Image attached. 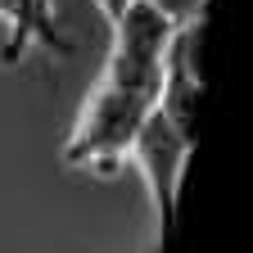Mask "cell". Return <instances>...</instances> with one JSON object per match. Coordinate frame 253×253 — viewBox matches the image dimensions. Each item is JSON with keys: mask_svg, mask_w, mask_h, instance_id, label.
<instances>
[{"mask_svg": "<svg viewBox=\"0 0 253 253\" xmlns=\"http://www.w3.org/2000/svg\"><path fill=\"white\" fill-rule=\"evenodd\" d=\"M154 104H158V82L122 77L104 68L82 104L68 145H63V163L82 172H118Z\"/></svg>", "mask_w": 253, "mask_h": 253, "instance_id": "6da1fadb", "label": "cell"}, {"mask_svg": "<svg viewBox=\"0 0 253 253\" xmlns=\"http://www.w3.org/2000/svg\"><path fill=\"white\" fill-rule=\"evenodd\" d=\"M190 145H195V131L176 126L163 109H149L140 131L126 149V158L136 163L145 190H149V204H154V231H158V244L168 240L172 231V208H176V185H181V172H185V158H190Z\"/></svg>", "mask_w": 253, "mask_h": 253, "instance_id": "7a4b0ae2", "label": "cell"}, {"mask_svg": "<svg viewBox=\"0 0 253 253\" xmlns=\"http://www.w3.org/2000/svg\"><path fill=\"white\" fill-rule=\"evenodd\" d=\"M0 18H5V45H0L5 63H18L32 45H45L50 54L68 50V37L54 27V0H0Z\"/></svg>", "mask_w": 253, "mask_h": 253, "instance_id": "3957f363", "label": "cell"}, {"mask_svg": "<svg viewBox=\"0 0 253 253\" xmlns=\"http://www.w3.org/2000/svg\"><path fill=\"white\" fill-rule=\"evenodd\" d=\"M145 5H154L172 27H185V23H195V18H208V0H145Z\"/></svg>", "mask_w": 253, "mask_h": 253, "instance_id": "277c9868", "label": "cell"}, {"mask_svg": "<svg viewBox=\"0 0 253 253\" xmlns=\"http://www.w3.org/2000/svg\"><path fill=\"white\" fill-rule=\"evenodd\" d=\"M126 5H131V0H100V9L109 14V23H113V18H118V14H122Z\"/></svg>", "mask_w": 253, "mask_h": 253, "instance_id": "5b68a950", "label": "cell"}]
</instances>
